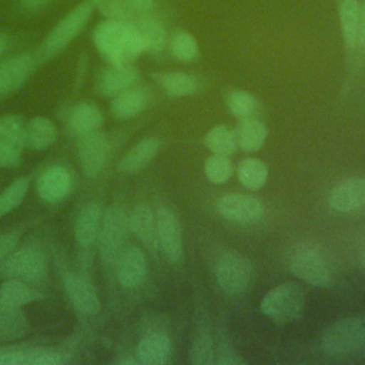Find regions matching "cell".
Segmentation results:
<instances>
[{
  "instance_id": "obj_39",
  "label": "cell",
  "mask_w": 365,
  "mask_h": 365,
  "mask_svg": "<svg viewBox=\"0 0 365 365\" xmlns=\"http://www.w3.org/2000/svg\"><path fill=\"white\" fill-rule=\"evenodd\" d=\"M204 171L207 178L214 182V184H222L228 181L232 175L234 167L227 155H220V154H212L205 160L204 164Z\"/></svg>"
},
{
  "instance_id": "obj_24",
  "label": "cell",
  "mask_w": 365,
  "mask_h": 365,
  "mask_svg": "<svg viewBox=\"0 0 365 365\" xmlns=\"http://www.w3.org/2000/svg\"><path fill=\"white\" fill-rule=\"evenodd\" d=\"M44 295L21 279L7 278L0 285V305L23 308L27 304L43 299Z\"/></svg>"
},
{
  "instance_id": "obj_8",
  "label": "cell",
  "mask_w": 365,
  "mask_h": 365,
  "mask_svg": "<svg viewBox=\"0 0 365 365\" xmlns=\"http://www.w3.org/2000/svg\"><path fill=\"white\" fill-rule=\"evenodd\" d=\"M291 272L314 287H327L331 282V272L324 257L314 248L301 245L289 258Z\"/></svg>"
},
{
  "instance_id": "obj_4",
  "label": "cell",
  "mask_w": 365,
  "mask_h": 365,
  "mask_svg": "<svg viewBox=\"0 0 365 365\" xmlns=\"http://www.w3.org/2000/svg\"><path fill=\"white\" fill-rule=\"evenodd\" d=\"M304 305L305 291L295 282H284L265 294L261 311L275 324H288L301 315Z\"/></svg>"
},
{
  "instance_id": "obj_30",
  "label": "cell",
  "mask_w": 365,
  "mask_h": 365,
  "mask_svg": "<svg viewBox=\"0 0 365 365\" xmlns=\"http://www.w3.org/2000/svg\"><path fill=\"white\" fill-rule=\"evenodd\" d=\"M268 135L267 125L257 118H242L235 130L237 145L244 151H258Z\"/></svg>"
},
{
  "instance_id": "obj_26",
  "label": "cell",
  "mask_w": 365,
  "mask_h": 365,
  "mask_svg": "<svg viewBox=\"0 0 365 365\" xmlns=\"http://www.w3.org/2000/svg\"><path fill=\"white\" fill-rule=\"evenodd\" d=\"M60 354L50 348H27L0 354V365H58Z\"/></svg>"
},
{
  "instance_id": "obj_44",
  "label": "cell",
  "mask_w": 365,
  "mask_h": 365,
  "mask_svg": "<svg viewBox=\"0 0 365 365\" xmlns=\"http://www.w3.org/2000/svg\"><path fill=\"white\" fill-rule=\"evenodd\" d=\"M365 48V1L359 6V20H358V34H356V47Z\"/></svg>"
},
{
  "instance_id": "obj_42",
  "label": "cell",
  "mask_w": 365,
  "mask_h": 365,
  "mask_svg": "<svg viewBox=\"0 0 365 365\" xmlns=\"http://www.w3.org/2000/svg\"><path fill=\"white\" fill-rule=\"evenodd\" d=\"M20 240V231H7L0 234V262L16 248Z\"/></svg>"
},
{
  "instance_id": "obj_27",
  "label": "cell",
  "mask_w": 365,
  "mask_h": 365,
  "mask_svg": "<svg viewBox=\"0 0 365 365\" xmlns=\"http://www.w3.org/2000/svg\"><path fill=\"white\" fill-rule=\"evenodd\" d=\"M171 354V341L165 334L154 332L144 336L137 348L138 362L145 365L165 364Z\"/></svg>"
},
{
  "instance_id": "obj_43",
  "label": "cell",
  "mask_w": 365,
  "mask_h": 365,
  "mask_svg": "<svg viewBox=\"0 0 365 365\" xmlns=\"http://www.w3.org/2000/svg\"><path fill=\"white\" fill-rule=\"evenodd\" d=\"M125 3L128 6V9L135 16H140V14H145L151 10L154 0H125Z\"/></svg>"
},
{
  "instance_id": "obj_20",
  "label": "cell",
  "mask_w": 365,
  "mask_h": 365,
  "mask_svg": "<svg viewBox=\"0 0 365 365\" xmlns=\"http://www.w3.org/2000/svg\"><path fill=\"white\" fill-rule=\"evenodd\" d=\"M57 128L47 117H34L24 123L23 143L24 148L33 151H43L54 144L57 140Z\"/></svg>"
},
{
  "instance_id": "obj_48",
  "label": "cell",
  "mask_w": 365,
  "mask_h": 365,
  "mask_svg": "<svg viewBox=\"0 0 365 365\" xmlns=\"http://www.w3.org/2000/svg\"><path fill=\"white\" fill-rule=\"evenodd\" d=\"M138 361H135V359H120V361H117V364H137Z\"/></svg>"
},
{
  "instance_id": "obj_47",
  "label": "cell",
  "mask_w": 365,
  "mask_h": 365,
  "mask_svg": "<svg viewBox=\"0 0 365 365\" xmlns=\"http://www.w3.org/2000/svg\"><path fill=\"white\" fill-rule=\"evenodd\" d=\"M361 264H362V267H364V269H365V244H364L362 251H361Z\"/></svg>"
},
{
  "instance_id": "obj_34",
  "label": "cell",
  "mask_w": 365,
  "mask_h": 365,
  "mask_svg": "<svg viewBox=\"0 0 365 365\" xmlns=\"http://www.w3.org/2000/svg\"><path fill=\"white\" fill-rule=\"evenodd\" d=\"M205 145L220 155L230 157L237 150L235 133L227 125H215L205 134Z\"/></svg>"
},
{
  "instance_id": "obj_37",
  "label": "cell",
  "mask_w": 365,
  "mask_h": 365,
  "mask_svg": "<svg viewBox=\"0 0 365 365\" xmlns=\"http://www.w3.org/2000/svg\"><path fill=\"white\" fill-rule=\"evenodd\" d=\"M215 348L211 335L207 331H201L194 338L190 348V361L194 365H210L214 362Z\"/></svg>"
},
{
  "instance_id": "obj_1",
  "label": "cell",
  "mask_w": 365,
  "mask_h": 365,
  "mask_svg": "<svg viewBox=\"0 0 365 365\" xmlns=\"http://www.w3.org/2000/svg\"><path fill=\"white\" fill-rule=\"evenodd\" d=\"M94 44L111 66L130 64L144 51L143 41L131 23L106 20L94 30Z\"/></svg>"
},
{
  "instance_id": "obj_21",
  "label": "cell",
  "mask_w": 365,
  "mask_h": 365,
  "mask_svg": "<svg viewBox=\"0 0 365 365\" xmlns=\"http://www.w3.org/2000/svg\"><path fill=\"white\" fill-rule=\"evenodd\" d=\"M160 141L154 137H147L133 145L120 160L118 170L123 174H135L145 168L158 154Z\"/></svg>"
},
{
  "instance_id": "obj_23",
  "label": "cell",
  "mask_w": 365,
  "mask_h": 365,
  "mask_svg": "<svg viewBox=\"0 0 365 365\" xmlns=\"http://www.w3.org/2000/svg\"><path fill=\"white\" fill-rule=\"evenodd\" d=\"M131 24L137 30L143 46L144 51H151V53H158L161 51L165 44H167V34L163 23L155 19L154 16H150L148 13L137 16Z\"/></svg>"
},
{
  "instance_id": "obj_38",
  "label": "cell",
  "mask_w": 365,
  "mask_h": 365,
  "mask_svg": "<svg viewBox=\"0 0 365 365\" xmlns=\"http://www.w3.org/2000/svg\"><path fill=\"white\" fill-rule=\"evenodd\" d=\"M93 7L97 9L107 20L131 23L137 16L128 9L125 0H90Z\"/></svg>"
},
{
  "instance_id": "obj_11",
  "label": "cell",
  "mask_w": 365,
  "mask_h": 365,
  "mask_svg": "<svg viewBox=\"0 0 365 365\" xmlns=\"http://www.w3.org/2000/svg\"><path fill=\"white\" fill-rule=\"evenodd\" d=\"M108 140L98 131L80 135L77 144V158L78 165L86 177H96L106 164L108 155Z\"/></svg>"
},
{
  "instance_id": "obj_16",
  "label": "cell",
  "mask_w": 365,
  "mask_h": 365,
  "mask_svg": "<svg viewBox=\"0 0 365 365\" xmlns=\"http://www.w3.org/2000/svg\"><path fill=\"white\" fill-rule=\"evenodd\" d=\"M73 187V180L68 171L60 165H53L44 170L37 178V194L46 202H58L64 200Z\"/></svg>"
},
{
  "instance_id": "obj_7",
  "label": "cell",
  "mask_w": 365,
  "mask_h": 365,
  "mask_svg": "<svg viewBox=\"0 0 365 365\" xmlns=\"http://www.w3.org/2000/svg\"><path fill=\"white\" fill-rule=\"evenodd\" d=\"M251 262L238 252H225L215 267L218 285L230 295L242 294L252 281Z\"/></svg>"
},
{
  "instance_id": "obj_41",
  "label": "cell",
  "mask_w": 365,
  "mask_h": 365,
  "mask_svg": "<svg viewBox=\"0 0 365 365\" xmlns=\"http://www.w3.org/2000/svg\"><path fill=\"white\" fill-rule=\"evenodd\" d=\"M215 355H217V359L214 362L220 364V365H242V364H247L245 358L237 349H234L232 346H228V345L221 346L215 352Z\"/></svg>"
},
{
  "instance_id": "obj_5",
  "label": "cell",
  "mask_w": 365,
  "mask_h": 365,
  "mask_svg": "<svg viewBox=\"0 0 365 365\" xmlns=\"http://www.w3.org/2000/svg\"><path fill=\"white\" fill-rule=\"evenodd\" d=\"M91 1H83L77 4L70 13H67L50 31L48 37L43 43V56L50 57L63 51L87 26L93 14Z\"/></svg>"
},
{
  "instance_id": "obj_40",
  "label": "cell",
  "mask_w": 365,
  "mask_h": 365,
  "mask_svg": "<svg viewBox=\"0 0 365 365\" xmlns=\"http://www.w3.org/2000/svg\"><path fill=\"white\" fill-rule=\"evenodd\" d=\"M227 106L230 111L238 118H248L257 108V100L254 96L244 90H234L227 97Z\"/></svg>"
},
{
  "instance_id": "obj_9",
  "label": "cell",
  "mask_w": 365,
  "mask_h": 365,
  "mask_svg": "<svg viewBox=\"0 0 365 365\" xmlns=\"http://www.w3.org/2000/svg\"><path fill=\"white\" fill-rule=\"evenodd\" d=\"M155 220L158 248L170 262L178 264L182 259V230L177 214L170 207L161 205L155 211Z\"/></svg>"
},
{
  "instance_id": "obj_6",
  "label": "cell",
  "mask_w": 365,
  "mask_h": 365,
  "mask_svg": "<svg viewBox=\"0 0 365 365\" xmlns=\"http://www.w3.org/2000/svg\"><path fill=\"white\" fill-rule=\"evenodd\" d=\"M128 230V215L123 208L113 205L103 212L97 242L101 259L106 264L115 262L118 254L124 248Z\"/></svg>"
},
{
  "instance_id": "obj_17",
  "label": "cell",
  "mask_w": 365,
  "mask_h": 365,
  "mask_svg": "<svg viewBox=\"0 0 365 365\" xmlns=\"http://www.w3.org/2000/svg\"><path fill=\"white\" fill-rule=\"evenodd\" d=\"M128 227L147 250H150L151 252H155L158 250L155 212L148 204L141 202L133 208L128 215Z\"/></svg>"
},
{
  "instance_id": "obj_29",
  "label": "cell",
  "mask_w": 365,
  "mask_h": 365,
  "mask_svg": "<svg viewBox=\"0 0 365 365\" xmlns=\"http://www.w3.org/2000/svg\"><path fill=\"white\" fill-rule=\"evenodd\" d=\"M30 324L21 308L0 305V342L17 341L27 335Z\"/></svg>"
},
{
  "instance_id": "obj_18",
  "label": "cell",
  "mask_w": 365,
  "mask_h": 365,
  "mask_svg": "<svg viewBox=\"0 0 365 365\" xmlns=\"http://www.w3.org/2000/svg\"><path fill=\"white\" fill-rule=\"evenodd\" d=\"M329 205L341 212L354 211L365 205V178H349L334 187L329 194Z\"/></svg>"
},
{
  "instance_id": "obj_12",
  "label": "cell",
  "mask_w": 365,
  "mask_h": 365,
  "mask_svg": "<svg viewBox=\"0 0 365 365\" xmlns=\"http://www.w3.org/2000/svg\"><path fill=\"white\" fill-rule=\"evenodd\" d=\"M215 207L221 217L240 224L257 222L264 214L262 202L245 194H227L217 201Z\"/></svg>"
},
{
  "instance_id": "obj_45",
  "label": "cell",
  "mask_w": 365,
  "mask_h": 365,
  "mask_svg": "<svg viewBox=\"0 0 365 365\" xmlns=\"http://www.w3.org/2000/svg\"><path fill=\"white\" fill-rule=\"evenodd\" d=\"M50 1L51 0H20L21 6L30 11H37V10L43 9L44 6H47Z\"/></svg>"
},
{
  "instance_id": "obj_32",
  "label": "cell",
  "mask_w": 365,
  "mask_h": 365,
  "mask_svg": "<svg viewBox=\"0 0 365 365\" xmlns=\"http://www.w3.org/2000/svg\"><path fill=\"white\" fill-rule=\"evenodd\" d=\"M237 175L240 182L251 190L257 191L262 188L268 178V168L265 163H262L258 158H245L242 160L237 167Z\"/></svg>"
},
{
  "instance_id": "obj_36",
  "label": "cell",
  "mask_w": 365,
  "mask_h": 365,
  "mask_svg": "<svg viewBox=\"0 0 365 365\" xmlns=\"http://www.w3.org/2000/svg\"><path fill=\"white\" fill-rule=\"evenodd\" d=\"M170 50L173 56L180 61H194L198 57V43L188 31H175L170 40Z\"/></svg>"
},
{
  "instance_id": "obj_13",
  "label": "cell",
  "mask_w": 365,
  "mask_h": 365,
  "mask_svg": "<svg viewBox=\"0 0 365 365\" xmlns=\"http://www.w3.org/2000/svg\"><path fill=\"white\" fill-rule=\"evenodd\" d=\"M114 264L117 279L124 288H138L148 275V262L145 254L138 247L130 245L123 248Z\"/></svg>"
},
{
  "instance_id": "obj_46",
  "label": "cell",
  "mask_w": 365,
  "mask_h": 365,
  "mask_svg": "<svg viewBox=\"0 0 365 365\" xmlns=\"http://www.w3.org/2000/svg\"><path fill=\"white\" fill-rule=\"evenodd\" d=\"M7 48H9V38L0 33V58L6 54Z\"/></svg>"
},
{
  "instance_id": "obj_19",
  "label": "cell",
  "mask_w": 365,
  "mask_h": 365,
  "mask_svg": "<svg viewBox=\"0 0 365 365\" xmlns=\"http://www.w3.org/2000/svg\"><path fill=\"white\" fill-rule=\"evenodd\" d=\"M103 210L97 202L86 204L74 222V238L80 247H90L97 242L101 227Z\"/></svg>"
},
{
  "instance_id": "obj_15",
  "label": "cell",
  "mask_w": 365,
  "mask_h": 365,
  "mask_svg": "<svg viewBox=\"0 0 365 365\" xmlns=\"http://www.w3.org/2000/svg\"><path fill=\"white\" fill-rule=\"evenodd\" d=\"M63 285L67 298L78 312L88 317H93L100 312V298L93 284L87 278L77 275L74 272H67L63 279Z\"/></svg>"
},
{
  "instance_id": "obj_22",
  "label": "cell",
  "mask_w": 365,
  "mask_h": 365,
  "mask_svg": "<svg viewBox=\"0 0 365 365\" xmlns=\"http://www.w3.org/2000/svg\"><path fill=\"white\" fill-rule=\"evenodd\" d=\"M138 80V71L130 64L111 66L106 68L98 78V91L103 96L114 97L118 93L133 87Z\"/></svg>"
},
{
  "instance_id": "obj_33",
  "label": "cell",
  "mask_w": 365,
  "mask_h": 365,
  "mask_svg": "<svg viewBox=\"0 0 365 365\" xmlns=\"http://www.w3.org/2000/svg\"><path fill=\"white\" fill-rule=\"evenodd\" d=\"M359 1L358 0H342L339 6V23L344 43L348 48L356 47L358 20H359Z\"/></svg>"
},
{
  "instance_id": "obj_31",
  "label": "cell",
  "mask_w": 365,
  "mask_h": 365,
  "mask_svg": "<svg viewBox=\"0 0 365 365\" xmlns=\"http://www.w3.org/2000/svg\"><path fill=\"white\" fill-rule=\"evenodd\" d=\"M154 78L158 83V86L173 97L191 96L198 90L197 80L192 76L181 71L155 74Z\"/></svg>"
},
{
  "instance_id": "obj_25",
  "label": "cell",
  "mask_w": 365,
  "mask_h": 365,
  "mask_svg": "<svg viewBox=\"0 0 365 365\" xmlns=\"http://www.w3.org/2000/svg\"><path fill=\"white\" fill-rule=\"evenodd\" d=\"M148 93L144 88L130 87L113 97L110 110L113 115L127 120L140 114L148 106Z\"/></svg>"
},
{
  "instance_id": "obj_28",
  "label": "cell",
  "mask_w": 365,
  "mask_h": 365,
  "mask_svg": "<svg viewBox=\"0 0 365 365\" xmlns=\"http://www.w3.org/2000/svg\"><path fill=\"white\" fill-rule=\"evenodd\" d=\"M68 125L78 135L98 131L103 125V114L100 108L90 101L78 103L68 115Z\"/></svg>"
},
{
  "instance_id": "obj_10",
  "label": "cell",
  "mask_w": 365,
  "mask_h": 365,
  "mask_svg": "<svg viewBox=\"0 0 365 365\" xmlns=\"http://www.w3.org/2000/svg\"><path fill=\"white\" fill-rule=\"evenodd\" d=\"M24 121L17 114L0 117V168H14L20 164Z\"/></svg>"
},
{
  "instance_id": "obj_3",
  "label": "cell",
  "mask_w": 365,
  "mask_h": 365,
  "mask_svg": "<svg viewBox=\"0 0 365 365\" xmlns=\"http://www.w3.org/2000/svg\"><path fill=\"white\" fill-rule=\"evenodd\" d=\"M0 264V274L7 278L36 282L47 275V257L36 241L14 248Z\"/></svg>"
},
{
  "instance_id": "obj_2",
  "label": "cell",
  "mask_w": 365,
  "mask_h": 365,
  "mask_svg": "<svg viewBox=\"0 0 365 365\" xmlns=\"http://www.w3.org/2000/svg\"><path fill=\"white\" fill-rule=\"evenodd\" d=\"M321 348L328 356L344 358L365 351V317H348L331 324L322 334Z\"/></svg>"
},
{
  "instance_id": "obj_35",
  "label": "cell",
  "mask_w": 365,
  "mask_h": 365,
  "mask_svg": "<svg viewBox=\"0 0 365 365\" xmlns=\"http://www.w3.org/2000/svg\"><path fill=\"white\" fill-rule=\"evenodd\" d=\"M30 188V180L27 177H19L13 180L1 192H0V218L14 211L21 201L26 198Z\"/></svg>"
},
{
  "instance_id": "obj_14",
  "label": "cell",
  "mask_w": 365,
  "mask_h": 365,
  "mask_svg": "<svg viewBox=\"0 0 365 365\" xmlns=\"http://www.w3.org/2000/svg\"><path fill=\"white\" fill-rule=\"evenodd\" d=\"M36 60L31 54H17L0 61V98L16 93L31 76Z\"/></svg>"
}]
</instances>
